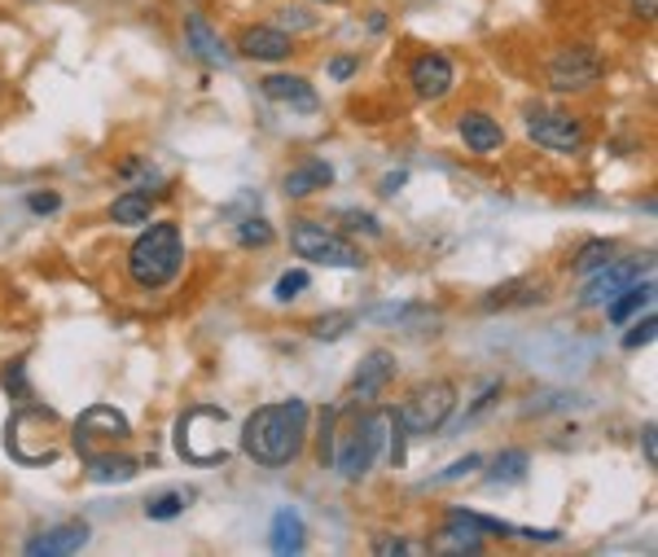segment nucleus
Instances as JSON below:
<instances>
[{
    "label": "nucleus",
    "instance_id": "1",
    "mask_svg": "<svg viewBox=\"0 0 658 557\" xmlns=\"http://www.w3.org/2000/svg\"><path fill=\"white\" fill-rule=\"evenodd\" d=\"M307 443V404L303 400H282L255 409L242 426V448L255 457L264 470H282Z\"/></svg>",
    "mask_w": 658,
    "mask_h": 557
},
{
    "label": "nucleus",
    "instance_id": "2",
    "mask_svg": "<svg viewBox=\"0 0 658 557\" xmlns=\"http://www.w3.org/2000/svg\"><path fill=\"white\" fill-rule=\"evenodd\" d=\"M62 443H67V426L53 409L45 404H27L18 409L9 430H4V448L13 452V461L22 466H49L62 457Z\"/></svg>",
    "mask_w": 658,
    "mask_h": 557
},
{
    "label": "nucleus",
    "instance_id": "3",
    "mask_svg": "<svg viewBox=\"0 0 658 557\" xmlns=\"http://www.w3.org/2000/svg\"><path fill=\"white\" fill-rule=\"evenodd\" d=\"M180 260H185L180 228L176 224H149L128 251V273H132L137 285L154 290V285H167L180 273Z\"/></svg>",
    "mask_w": 658,
    "mask_h": 557
},
{
    "label": "nucleus",
    "instance_id": "4",
    "mask_svg": "<svg viewBox=\"0 0 658 557\" xmlns=\"http://www.w3.org/2000/svg\"><path fill=\"white\" fill-rule=\"evenodd\" d=\"M228 413L224 409H189L185 418L176 421V452L189 466H224L228 461V439H224Z\"/></svg>",
    "mask_w": 658,
    "mask_h": 557
},
{
    "label": "nucleus",
    "instance_id": "5",
    "mask_svg": "<svg viewBox=\"0 0 658 557\" xmlns=\"http://www.w3.org/2000/svg\"><path fill=\"white\" fill-rule=\"evenodd\" d=\"M386 426H391V409H373V413H365V418L343 434V443L334 448V461L330 466L347 483H361L369 470H373V461H377V452L386 443Z\"/></svg>",
    "mask_w": 658,
    "mask_h": 557
},
{
    "label": "nucleus",
    "instance_id": "6",
    "mask_svg": "<svg viewBox=\"0 0 658 557\" xmlns=\"http://www.w3.org/2000/svg\"><path fill=\"white\" fill-rule=\"evenodd\" d=\"M452 409H456V387L452 382H426L395 409V421H400L404 434H435L448 426Z\"/></svg>",
    "mask_w": 658,
    "mask_h": 557
},
{
    "label": "nucleus",
    "instance_id": "7",
    "mask_svg": "<svg viewBox=\"0 0 658 557\" xmlns=\"http://www.w3.org/2000/svg\"><path fill=\"white\" fill-rule=\"evenodd\" d=\"M291 246L303 260L325 264V268H361V264H365V255H361L347 237H338V233H330V228H321V224H312V219H298V224H294Z\"/></svg>",
    "mask_w": 658,
    "mask_h": 557
},
{
    "label": "nucleus",
    "instance_id": "8",
    "mask_svg": "<svg viewBox=\"0 0 658 557\" xmlns=\"http://www.w3.org/2000/svg\"><path fill=\"white\" fill-rule=\"evenodd\" d=\"M655 268V255H632V260H610V264H601V268H592L588 273V285L580 290V303L585 307H606L615 294H623L628 285H637L641 273H650Z\"/></svg>",
    "mask_w": 658,
    "mask_h": 557
},
{
    "label": "nucleus",
    "instance_id": "9",
    "mask_svg": "<svg viewBox=\"0 0 658 557\" xmlns=\"http://www.w3.org/2000/svg\"><path fill=\"white\" fill-rule=\"evenodd\" d=\"M527 137L536 140L540 149H549V154H580L585 149V124L576 115H567V110L536 106V110H527Z\"/></svg>",
    "mask_w": 658,
    "mask_h": 557
},
{
    "label": "nucleus",
    "instance_id": "10",
    "mask_svg": "<svg viewBox=\"0 0 658 557\" xmlns=\"http://www.w3.org/2000/svg\"><path fill=\"white\" fill-rule=\"evenodd\" d=\"M597 79H601V58L585 45H571V49L553 53V62H549V84L558 92H585Z\"/></svg>",
    "mask_w": 658,
    "mask_h": 557
},
{
    "label": "nucleus",
    "instance_id": "11",
    "mask_svg": "<svg viewBox=\"0 0 658 557\" xmlns=\"http://www.w3.org/2000/svg\"><path fill=\"white\" fill-rule=\"evenodd\" d=\"M132 434V426H128V418L119 413V409H110V404H92V409H84L79 413V421H75V430H71V443L79 448V457H88L92 452V443L97 439H128Z\"/></svg>",
    "mask_w": 658,
    "mask_h": 557
},
{
    "label": "nucleus",
    "instance_id": "12",
    "mask_svg": "<svg viewBox=\"0 0 658 557\" xmlns=\"http://www.w3.org/2000/svg\"><path fill=\"white\" fill-rule=\"evenodd\" d=\"M391 378H395V355L391 351H369L361 360V369H356V378H352V400L356 404H373L391 387Z\"/></svg>",
    "mask_w": 658,
    "mask_h": 557
},
{
    "label": "nucleus",
    "instance_id": "13",
    "mask_svg": "<svg viewBox=\"0 0 658 557\" xmlns=\"http://www.w3.org/2000/svg\"><path fill=\"white\" fill-rule=\"evenodd\" d=\"M409 79H413V88H418L422 101H439V97L452 88L456 70H452V62H448L443 53H422V58H413Z\"/></svg>",
    "mask_w": 658,
    "mask_h": 557
},
{
    "label": "nucleus",
    "instance_id": "14",
    "mask_svg": "<svg viewBox=\"0 0 658 557\" xmlns=\"http://www.w3.org/2000/svg\"><path fill=\"white\" fill-rule=\"evenodd\" d=\"M291 49V31H282V27H246L242 31V53L255 62H286Z\"/></svg>",
    "mask_w": 658,
    "mask_h": 557
},
{
    "label": "nucleus",
    "instance_id": "15",
    "mask_svg": "<svg viewBox=\"0 0 658 557\" xmlns=\"http://www.w3.org/2000/svg\"><path fill=\"white\" fill-rule=\"evenodd\" d=\"M330 185H334V167L325 158H303L286 172V198H294V203H303V198H312Z\"/></svg>",
    "mask_w": 658,
    "mask_h": 557
},
{
    "label": "nucleus",
    "instance_id": "16",
    "mask_svg": "<svg viewBox=\"0 0 658 557\" xmlns=\"http://www.w3.org/2000/svg\"><path fill=\"white\" fill-rule=\"evenodd\" d=\"M264 97L291 106L298 115H312V110L321 106V101H316V88H312L303 75H268V79H264Z\"/></svg>",
    "mask_w": 658,
    "mask_h": 557
},
{
    "label": "nucleus",
    "instance_id": "17",
    "mask_svg": "<svg viewBox=\"0 0 658 557\" xmlns=\"http://www.w3.org/2000/svg\"><path fill=\"white\" fill-rule=\"evenodd\" d=\"M456 133H461V140H465V145H470L474 154H497V149L505 145V133H501V124H497V119H488L483 110H470V115H461Z\"/></svg>",
    "mask_w": 658,
    "mask_h": 557
},
{
    "label": "nucleus",
    "instance_id": "18",
    "mask_svg": "<svg viewBox=\"0 0 658 557\" xmlns=\"http://www.w3.org/2000/svg\"><path fill=\"white\" fill-rule=\"evenodd\" d=\"M88 545V527L84 522H67L58 531H45L36 540H27V554L31 557H58V554H79Z\"/></svg>",
    "mask_w": 658,
    "mask_h": 557
},
{
    "label": "nucleus",
    "instance_id": "19",
    "mask_svg": "<svg viewBox=\"0 0 658 557\" xmlns=\"http://www.w3.org/2000/svg\"><path fill=\"white\" fill-rule=\"evenodd\" d=\"M84 461H88V479L92 483H132L137 470H141V461L124 457V452H92Z\"/></svg>",
    "mask_w": 658,
    "mask_h": 557
},
{
    "label": "nucleus",
    "instance_id": "20",
    "mask_svg": "<svg viewBox=\"0 0 658 557\" xmlns=\"http://www.w3.org/2000/svg\"><path fill=\"white\" fill-rule=\"evenodd\" d=\"M185 36H189V49L207 62V67H228L233 58H228V49H224V40H216V31L198 18V13H189L185 18Z\"/></svg>",
    "mask_w": 658,
    "mask_h": 557
},
{
    "label": "nucleus",
    "instance_id": "21",
    "mask_svg": "<svg viewBox=\"0 0 658 557\" xmlns=\"http://www.w3.org/2000/svg\"><path fill=\"white\" fill-rule=\"evenodd\" d=\"M650 299H655V285H650V281H637V285H628L623 294H615V299L606 303V321H610V325H628L641 307H650Z\"/></svg>",
    "mask_w": 658,
    "mask_h": 557
},
{
    "label": "nucleus",
    "instance_id": "22",
    "mask_svg": "<svg viewBox=\"0 0 658 557\" xmlns=\"http://www.w3.org/2000/svg\"><path fill=\"white\" fill-rule=\"evenodd\" d=\"M268 545H273V554H303L307 531H303V518L294 509H277L273 531H268Z\"/></svg>",
    "mask_w": 658,
    "mask_h": 557
},
{
    "label": "nucleus",
    "instance_id": "23",
    "mask_svg": "<svg viewBox=\"0 0 658 557\" xmlns=\"http://www.w3.org/2000/svg\"><path fill=\"white\" fill-rule=\"evenodd\" d=\"M448 522H456V527H465V531H474V536H513L510 522H501V518H488V514H474V509H452L448 514Z\"/></svg>",
    "mask_w": 658,
    "mask_h": 557
},
{
    "label": "nucleus",
    "instance_id": "24",
    "mask_svg": "<svg viewBox=\"0 0 658 557\" xmlns=\"http://www.w3.org/2000/svg\"><path fill=\"white\" fill-rule=\"evenodd\" d=\"M439 554H483V536H474V531H465V527H456V522H448L443 531L435 536Z\"/></svg>",
    "mask_w": 658,
    "mask_h": 557
},
{
    "label": "nucleus",
    "instance_id": "25",
    "mask_svg": "<svg viewBox=\"0 0 658 557\" xmlns=\"http://www.w3.org/2000/svg\"><path fill=\"white\" fill-rule=\"evenodd\" d=\"M527 470H531V457H527L522 448H510V452H501V457L488 466V479H492V483H518V479H527Z\"/></svg>",
    "mask_w": 658,
    "mask_h": 557
},
{
    "label": "nucleus",
    "instance_id": "26",
    "mask_svg": "<svg viewBox=\"0 0 658 557\" xmlns=\"http://www.w3.org/2000/svg\"><path fill=\"white\" fill-rule=\"evenodd\" d=\"M615 255H619V242H610V237H592V242H588L585 251H580V255L571 260V268H576V273H585V277H588L592 268H601V264H610Z\"/></svg>",
    "mask_w": 658,
    "mask_h": 557
},
{
    "label": "nucleus",
    "instance_id": "27",
    "mask_svg": "<svg viewBox=\"0 0 658 557\" xmlns=\"http://www.w3.org/2000/svg\"><path fill=\"white\" fill-rule=\"evenodd\" d=\"M149 215H154L149 194H124V198L110 203V219H115V224H146Z\"/></svg>",
    "mask_w": 658,
    "mask_h": 557
},
{
    "label": "nucleus",
    "instance_id": "28",
    "mask_svg": "<svg viewBox=\"0 0 658 557\" xmlns=\"http://www.w3.org/2000/svg\"><path fill=\"white\" fill-rule=\"evenodd\" d=\"M273 224L268 219H259V215H246L242 224H237V242L242 246H273Z\"/></svg>",
    "mask_w": 658,
    "mask_h": 557
},
{
    "label": "nucleus",
    "instance_id": "29",
    "mask_svg": "<svg viewBox=\"0 0 658 557\" xmlns=\"http://www.w3.org/2000/svg\"><path fill=\"white\" fill-rule=\"evenodd\" d=\"M185 505H189V491H163L158 500H149L146 514L149 518H158V522H167V518H176Z\"/></svg>",
    "mask_w": 658,
    "mask_h": 557
},
{
    "label": "nucleus",
    "instance_id": "30",
    "mask_svg": "<svg viewBox=\"0 0 658 557\" xmlns=\"http://www.w3.org/2000/svg\"><path fill=\"white\" fill-rule=\"evenodd\" d=\"M4 391H9L13 400H27V395H31V387H27V360H13V364L4 369Z\"/></svg>",
    "mask_w": 658,
    "mask_h": 557
},
{
    "label": "nucleus",
    "instance_id": "31",
    "mask_svg": "<svg viewBox=\"0 0 658 557\" xmlns=\"http://www.w3.org/2000/svg\"><path fill=\"white\" fill-rule=\"evenodd\" d=\"M483 470V457H461L456 466H448V470H439L435 483H456V479H470V475H479Z\"/></svg>",
    "mask_w": 658,
    "mask_h": 557
},
{
    "label": "nucleus",
    "instance_id": "32",
    "mask_svg": "<svg viewBox=\"0 0 658 557\" xmlns=\"http://www.w3.org/2000/svg\"><path fill=\"white\" fill-rule=\"evenodd\" d=\"M303 290H307V273H303V268H291V273H282V277H277V299H282V303L298 299Z\"/></svg>",
    "mask_w": 658,
    "mask_h": 557
},
{
    "label": "nucleus",
    "instance_id": "33",
    "mask_svg": "<svg viewBox=\"0 0 658 557\" xmlns=\"http://www.w3.org/2000/svg\"><path fill=\"white\" fill-rule=\"evenodd\" d=\"M655 334H658V321H655V316H646L637 330H628V334H623V351L650 348V343H655Z\"/></svg>",
    "mask_w": 658,
    "mask_h": 557
},
{
    "label": "nucleus",
    "instance_id": "34",
    "mask_svg": "<svg viewBox=\"0 0 658 557\" xmlns=\"http://www.w3.org/2000/svg\"><path fill=\"white\" fill-rule=\"evenodd\" d=\"M501 391H505V387H501V378H488V382H483V391L474 395V404L465 409V418H479L488 404H497V400H501Z\"/></svg>",
    "mask_w": 658,
    "mask_h": 557
},
{
    "label": "nucleus",
    "instance_id": "35",
    "mask_svg": "<svg viewBox=\"0 0 658 557\" xmlns=\"http://www.w3.org/2000/svg\"><path fill=\"white\" fill-rule=\"evenodd\" d=\"M347 330H352V321H347V316H321V321L312 325V334H316V339H343Z\"/></svg>",
    "mask_w": 658,
    "mask_h": 557
},
{
    "label": "nucleus",
    "instance_id": "36",
    "mask_svg": "<svg viewBox=\"0 0 658 557\" xmlns=\"http://www.w3.org/2000/svg\"><path fill=\"white\" fill-rule=\"evenodd\" d=\"M27 207L36 211V215H53V211H62V198L58 194H31Z\"/></svg>",
    "mask_w": 658,
    "mask_h": 557
},
{
    "label": "nucleus",
    "instance_id": "37",
    "mask_svg": "<svg viewBox=\"0 0 658 557\" xmlns=\"http://www.w3.org/2000/svg\"><path fill=\"white\" fill-rule=\"evenodd\" d=\"M347 228H361V233H369V237H377L382 228H377V219H369L365 211H347Z\"/></svg>",
    "mask_w": 658,
    "mask_h": 557
},
{
    "label": "nucleus",
    "instance_id": "38",
    "mask_svg": "<svg viewBox=\"0 0 658 557\" xmlns=\"http://www.w3.org/2000/svg\"><path fill=\"white\" fill-rule=\"evenodd\" d=\"M356 70H361V58H334V62H330V75H334V79H352Z\"/></svg>",
    "mask_w": 658,
    "mask_h": 557
},
{
    "label": "nucleus",
    "instance_id": "39",
    "mask_svg": "<svg viewBox=\"0 0 658 557\" xmlns=\"http://www.w3.org/2000/svg\"><path fill=\"white\" fill-rule=\"evenodd\" d=\"M641 448H646V461L655 466V461H658V426H655V421L641 430Z\"/></svg>",
    "mask_w": 658,
    "mask_h": 557
},
{
    "label": "nucleus",
    "instance_id": "40",
    "mask_svg": "<svg viewBox=\"0 0 658 557\" xmlns=\"http://www.w3.org/2000/svg\"><path fill=\"white\" fill-rule=\"evenodd\" d=\"M373 549H377V554H409L413 545H409V540H377Z\"/></svg>",
    "mask_w": 658,
    "mask_h": 557
},
{
    "label": "nucleus",
    "instance_id": "41",
    "mask_svg": "<svg viewBox=\"0 0 658 557\" xmlns=\"http://www.w3.org/2000/svg\"><path fill=\"white\" fill-rule=\"evenodd\" d=\"M632 4V13H641V18H655L658 0H628Z\"/></svg>",
    "mask_w": 658,
    "mask_h": 557
},
{
    "label": "nucleus",
    "instance_id": "42",
    "mask_svg": "<svg viewBox=\"0 0 658 557\" xmlns=\"http://www.w3.org/2000/svg\"><path fill=\"white\" fill-rule=\"evenodd\" d=\"M404 180H409V176H404V172H391V176H386V185H382V189H386V194H395V189H404Z\"/></svg>",
    "mask_w": 658,
    "mask_h": 557
},
{
    "label": "nucleus",
    "instance_id": "43",
    "mask_svg": "<svg viewBox=\"0 0 658 557\" xmlns=\"http://www.w3.org/2000/svg\"><path fill=\"white\" fill-rule=\"evenodd\" d=\"M282 22H286V27H312V18H307V13H291V9H286V18H282Z\"/></svg>",
    "mask_w": 658,
    "mask_h": 557
},
{
    "label": "nucleus",
    "instance_id": "44",
    "mask_svg": "<svg viewBox=\"0 0 658 557\" xmlns=\"http://www.w3.org/2000/svg\"><path fill=\"white\" fill-rule=\"evenodd\" d=\"M321 4H325V0H321Z\"/></svg>",
    "mask_w": 658,
    "mask_h": 557
}]
</instances>
